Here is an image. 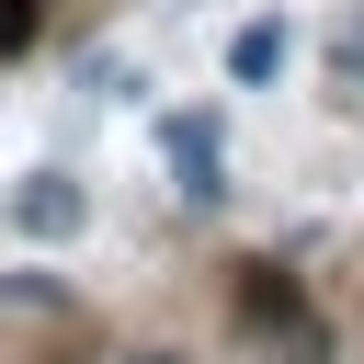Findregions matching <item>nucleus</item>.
<instances>
[{
    "label": "nucleus",
    "mask_w": 364,
    "mask_h": 364,
    "mask_svg": "<svg viewBox=\"0 0 364 364\" xmlns=\"http://www.w3.org/2000/svg\"><path fill=\"white\" fill-rule=\"evenodd\" d=\"M330 57H341V80H364V11H353V23L330 34Z\"/></svg>",
    "instance_id": "obj_5"
},
{
    "label": "nucleus",
    "mask_w": 364,
    "mask_h": 364,
    "mask_svg": "<svg viewBox=\"0 0 364 364\" xmlns=\"http://www.w3.org/2000/svg\"><path fill=\"white\" fill-rule=\"evenodd\" d=\"M171 171H182V193H193V205H216V193H228V182H216V114H182V125H171Z\"/></svg>",
    "instance_id": "obj_2"
},
{
    "label": "nucleus",
    "mask_w": 364,
    "mask_h": 364,
    "mask_svg": "<svg viewBox=\"0 0 364 364\" xmlns=\"http://www.w3.org/2000/svg\"><path fill=\"white\" fill-rule=\"evenodd\" d=\"M11 46H34V0H0V57Z\"/></svg>",
    "instance_id": "obj_6"
},
{
    "label": "nucleus",
    "mask_w": 364,
    "mask_h": 364,
    "mask_svg": "<svg viewBox=\"0 0 364 364\" xmlns=\"http://www.w3.org/2000/svg\"><path fill=\"white\" fill-rule=\"evenodd\" d=\"M11 216H23L34 239H68V228H80V182H68V171H34V182L11 193Z\"/></svg>",
    "instance_id": "obj_3"
},
{
    "label": "nucleus",
    "mask_w": 364,
    "mask_h": 364,
    "mask_svg": "<svg viewBox=\"0 0 364 364\" xmlns=\"http://www.w3.org/2000/svg\"><path fill=\"white\" fill-rule=\"evenodd\" d=\"M239 318H250L262 341H284V364H318V353H330V330L307 318L296 273H273V262H250V273H239Z\"/></svg>",
    "instance_id": "obj_1"
},
{
    "label": "nucleus",
    "mask_w": 364,
    "mask_h": 364,
    "mask_svg": "<svg viewBox=\"0 0 364 364\" xmlns=\"http://www.w3.org/2000/svg\"><path fill=\"white\" fill-rule=\"evenodd\" d=\"M284 68V23H239L228 34V80H273Z\"/></svg>",
    "instance_id": "obj_4"
}]
</instances>
